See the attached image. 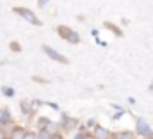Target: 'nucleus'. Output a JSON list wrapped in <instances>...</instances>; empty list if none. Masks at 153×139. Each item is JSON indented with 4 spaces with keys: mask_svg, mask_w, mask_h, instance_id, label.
Masks as SVG:
<instances>
[{
    "mask_svg": "<svg viewBox=\"0 0 153 139\" xmlns=\"http://www.w3.org/2000/svg\"><path fill=\"white\" fill-rule=\"evenodd\" d=\"M11 138L13 139H23L25 138V130L23 129H14L13 134H11Z\"/></svg>",
    "mask_w": 153,
    "mask_h": 139,
    "instance_id": "39448f33",
    "label": "nucleus"
},
{
    "mask_svg": "<svg viewBox=\"0 0 153 139\" xmlns=\"http://www.w3.org/2000/svg\"><path fill=\"white\" fill-rule=\"evenodd\" d=\"M94 136H96L98 139H107L109 138V130H107V129H102V127H96Z\"/></svg>",
    "mask_w": 153,
    "mask_h": 139,
    "instance_id": "20e7f679",
    "label": "nucleus"
},
{
    "mask_svg": "<svg viewBox=\"0 0 153 139\" xmlns=\"http://www.w3.org/2000/svg\"><path fill=\"white\" fill-rule=\"evenodd\" d=\"M39 129H46V125H48V123H50V120H48V118H39Z\"/></svg>",
    "mask_w": 153,
    "mask_h": 139,
    "instance_id": "0eeeda50",
    "label": "nucleus"
},
{
    "mask_svg": "<svg viewBox=\"0 0 153 139\" xmlns=\"http://www.w3.org/2000/svg\"><path fill=\"white\" fill-rule=\"evenodd\" d=\"M78 139H96V138H93V136H78Z\"/></svg>",
    "mask_w": 153,
    "mask_h": 139,
    "instance_id": "4468645a",
    "label": "nucleus"
},
{
    "mask_svg": "<svg viewBox=\"0 0 153 139\" xmlns=\"http://www.w3.org/2000/svg\"><path fill=\"white\" fill-rule=\"evenodd\" d=\"M43 50H45L52 59H55V61H59V63H66V57H62L61 54H57V52H55V50H52L50 46H43Z\"/></svg>",
    "mask_w": 153,
    "mask_h": 139,
    "instance_id": "f03ea898",
    "label": "nucleus"
},
{
    "mask_svg": "<svg viewBox=\"0 0 153 139\" xmlns=\"http://www.w3.org/2000/svg\"><path fill=\"white\" fill-rule=\"evenodd\" d=\"M50 139H61V138H59V136H55V138H50Z\"/></svg>",
    "mask_w": 153,
    "mask_h": 139,
    "instance_id": "dca6fc26",
    "label": "nucleus"
},
{
    "mask_svg": "<svg viewBox=\"0 0 153 139\" xmlns=\"http://www.w3.org/2000/svg\"><path fill=\"white\" fill-rule=\"evenodd\" d=\"M66 127H68V129H73V127H75V121H68Z\"/></svg>",
    "mask_w": 153,
    "mask_h": 139,
    "instance_id": "ddd939ff",
    "label": "nucleus"
},
{
    "mask_svg": "<svg viewBox=\"0 0 153 139\" xmlns=\"http://www.w3.org/2000/svg\"><path fill=\"white\" fill-rule=\"evenodd\" d=\"M4 93H5L7 96H13V95H14V91H13V89H9V87H5V89H4Z\"/></svg>",
    "mask_w": 153,
    "mask_h": 139,
    "instance_id": "f8f14e48",
    "label": "nucleus"
},
{
    "mask_svg": "<svg viewBox=\"0 0 153 139\" xmlns=\"http://www.w3.org/2000/svg\"><path fill=\"white\" fill-rule=\"evenodd\" d=\"M0 139H4V134H2V132H0Z\"/></svg>",
    "mask_w": 153,
    "mask_h": 139,
    "instance_id": "f3484780",
    "label": "nucleus"
},
{
    "mask_svg": "<svg viewBox=\"0 0 153 139\" xmlns=\"http://www.w3.org/2000/svg\"><path fill=\"white\" fill-rule=\"evenodd\" d=\"M137 130H139V134H143V136H152L150 127H148V125H146V121H143V120H139V121H137Z\"/></svg>",
    "mask_w": 153,
    "mask_h": 139,
    "instance_id": "7ed1b4c3",
    "label": "nucleus"
},
{
    "mask_svg": "<svg viewBox=\"0 0 153 139\" xmlns=\"http://www.w3.org/2000/svg\"><path fill=\"white\" fill-rule=\"evenodd\" d=\"M36 138L38 139H50V132H48L46 129H41V132H39Z\"/></svg>",
    "mask_w": 153,
    "mask_h": 139,
    "instance_id": "423d86ee",
    "label": "nucleus"
},
{
    "mask_svg": "<svg viewBox=\"0 0 153 139\" xmlns=\"http://www.w3.org/2000/svg\"><path fill=\"white\" fill-rule=\"evenodd\" d=\"M23 139H38V138H36L32 132H25V138H23Z\"/></svg>",
    "mask_w": 153,
    "mask_h": 139,
    "instance_id": "9b49d317",
    "label": "nucleus"
},
{
    "mask_svg": "<svg viewBox=\"0 0 153 139\" xmlns=\"http://www.w3.org/2000/svg\"><path fill=\"white\" fill-rule=\"evenodd\" d=\"M116 139H132V134L130 132H119L116 136Z\"/></svg>",
    "mask_w": 153,
    "mask_h": 139,
    "instance_id": "6e6552de",
    "label": "nucleus"
},
{
    "mask_svg": "<svg viewBox=\"0 0 153 139\" xmlns=\"http://www.w3.org/2000/svg\"><path fill=\"white\" fill-rule=\"evenodd\" d=\"M46 2H48V0H39V4H41V5H45Z\"/></svg>",
    "mask_w": 153,
    "mask_h": 139,
    "instance_id": "2eb2a0df",
    "label": "nucleus"
},
{
    "mask_svg": "<svg viewBox=\"0 0 153 139\" xmlns=\"http://www.w3.org/2000/svg\"><path fill=\"white\" fill-rule=\"evenodd\" d=\"M68 39H71L73 43H78V36H76L75 32H70V37H68Z\"/></svg>",
    "mask_w": 153,
    "mask_h": 139,
    "instance_id": "9d476101",
    "label": "nucleus"
},
{
    "mask_svg": "<svg viewBox=\"0 0 153 139\" xmlns=\"http://www.w3.org/2000/svg\"><path fill=\"white\" fill-rule=\"evenodd\" d=\"M14 11H16L18 14H22V16H23L27 22H30L32 25H39V20L36 18V14H34L32 11H29V9H23V7H16Z\"/></svg>",
    "mask_w": 153,
    "mask_h": 139,
    "instance_id": "f257e3e1",
    "label": "nucleus"
},
{
    "mask_svg": "<svg viewBox=\"0 0 153 139\" xmlns=\"http://www.w3.org/2000/svg\"><path fill=\"white\" fill-rule=\"evenodd\" d=\"M46 130H48V132H55V130H57V123H52V121H50V123L46 125Z\"/></svg>",
    "mask_w": 153,
    "mask_h": 139,
    "instance_id": "1a4fd4ad",
    "label": "nucleus"
}]
</instances>
